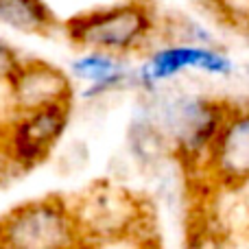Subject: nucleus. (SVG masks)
<instances>
[{"instance_id": "1", "label": "nucleus", "mask_w": 249, "mask_h": 249, "mask_svg": "<svg viewBox=\"0 0 249 249\" xmlns=\"http://www.w3.org/2000/svg\"><path fill=\"white\" fill-rule=\"evenodd\" d=\"M153 29V11L142 0L86 9L64 22V35L72 48L114 57L140 51L149 42Z\"/></svg>"}, {"instance_id": "7", "label": "nucleus", "mask_w": 249, "mask_h": 249, "mask_svg": "<svg viewBox=\"0 0 249 249\" xmlns=\"http://www.w3.org/2000/svg\"><path fill=\"white\" fill-rule=\"evenodd\" d=\"M186 68H203V70L223 72L230 66L221 55H214V53L206 51V48L171 46L151 57V61L142 68V79L149 83H155V81L173 77V74L181 72Z\"/></svg>"}, {"instance_id": "8", "label": "nucleus", "mask_w": 249, "mask_h": 249, "mask_svg": "<svg viewBox=\"0 0 249 249\" xmlns=\"http://www.w3.org/2000/svg\"><path fill=\"white\" fill-rule=\"evenodd\" d=\"M216 162L232 177H249V114L230 124L214 144Z\"/></svg>"}, {"instance_id": "6", "label": "nucleus", "mask_w": 249, "mask_h": 249, "mask_svg": "<svg viewBox=\"0 0 249 249\" xmlns=\"http://www.w3.org/2000/svg\"><path fill=\"white\" fill-rule=\"evenodd\" d=\"M0 26L42 39L64 31V22L46 0H0Z\"/></svg>"}, {"instance_id": "9", "label": "nucleus", "mask_w": 249, "mask_h": 249, "mask_svg": "<svg viewBox=\"0 0 249 249\" xmlns=\"http://www.w3.org/2000/svg\"><path fill=\"white\" fill-rule=\"evenodd\" d=\"M70 72L77 79L92 83V90L88 92L90 96L99 94L101 90H107V88L116 86L124 77L121 57L107 55V53H86L83 57L72 61Z\"/></svg>"}, {"instance_id": "2", "label": "nucleus", "mask_w": 249, "mask_h": 249, "mask_svg": "<svg viewBox=\"0 0 249 249\" xmlns=\"http://www.w3.org/2000/svg\"><path fill=\"white\" fill-rule=\"evenodd\" d=\"M0 247L64 249L83 247L70 197L46 195L18 203L0 216Z\"/></svg>"}, {"instance_id": "5", "label": "nucleus", "mask_w": 249, "mask_h": 249, "mask_svg": "<svg viewBox=\"0 0 249 249\" xmlns=\"http://www.w3.org/2000/svg\"><path fill=\"white\" fill-rule=\"evenodd\" d=\"M11 112H33L55 103H72L70 74L39 57H22L7 86Z\"/></svg>"}, {"instance_id": "3", "label": "nucleus", "mask_w": 249, "mask_h": 249, "mask_svg": "<svg viewBox=\"0 0 249 249\" xmlns=\"http://www.w3.org/2000/svg\"><path fill=\"white\" fill-rule=\"evenodd\" d=\"M74 219L81 234V245H105L136 234L144 212L140 199L131 190L107 179H96L70 197Z\"/></svg>"}, {"instance_id": "4", "label": "nucleus", "mask_w": 249, "mask_h": 249, "mask_svg": "<svg viewBox=\"0 0 249 249\" xmlns=\"http://www.w3.org/2000/svg\"><path fill=\"white\" fill-rule=\"evenodd\" d=\"M72 103H55L33 112H11L0 123V153L13 166L29 171L51 158L66 133Z\"/></svg>"}, {"instance_id": "10", "label": "nucleus", "mask_w": 249, "mask_h": 249, "mask_svg": "<svg viewBox=\"0 0 249 249\" xmlns=\"http://www.w3.org/2000/svg\"><path fill=\"white\" fill-rule=\"evenodd\" d=\"M20 61L22 55L18 53V48L11 46L9 42H4V39H0V86H9Z\"/></svg>"}]
</instances>
